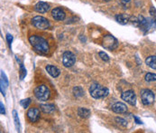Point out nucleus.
Instances as JSON below:
<instances>
[{
    "instance_id": "nucleus-1",
    "label": "nucleus",
    "mask_w": 156,
    "mask_h": 133,
    "mask_svg": "<svg viewBox=\"0 0 156 133\" xmlns=\"http://www.w3.org/2000/svg\"><path fill=\"white\" fill-rule=\"evenodd\" d=\"M29 42L36 52L40 54H48L49 44L44 38L39 35H32L29 37Z\"/></svg>"
},
{
    "instance_id": "nucleus-2",
    "label": "nucleus",
    "mask_w": 156,
    "mask_h": 133,
    "mask_svg": "<svg viewBox=\"0 0 156 133\" xmlns=\"http://www.w3.org/2000/svg\"><path fill=\"white\" fill-rule=\"evenodd\" d=\"M89 93L94 99H102L108 95L109 91L106 87H103L98 83H93L89 88Z\"/></svg>"
},
{
    "instance_id": "nucleus-3",
    "label": "nucleus",
    "mask_w": 156,
    "mask_h": 133,
    "mask_svg": "<svg viewBox=\"0 0 156 133\" xmlns=\"http://www.w3.org/2000/svg\"><path fill=\"white\" fill-rule=\"evenodd\" d=\"M50 95H51L50 90L44 84L39 85L34 89V96L36 97L37 100L41 102L47 101L50 98Z\"/></svg>"
},
{
    "instance_id": "nucleus-4",
    "label": "nucleus",
    "mask_w": 156,
    "mask_h": 133,
    "mask_svg": "<svg viewBox=\"0 0 156 133\" xmlns=\"http://www.w3.org/2000/svg\"><path fill=\"white\" fill-rule=\"evenodd\" d=\"M140 96H141V100L144 105H151L154 103L155 100L154 93L151 90H148V89L142 90L140 92Z\"/></svg>"
},
{
    "instance_id": "nucleus-5",
    "label": "nucleus",
    "mask_w": 156,
    "mask_h": 133,
    "mask_svg": "<svg viewBox=\"0 0 156 133\" xmlns=\"http://www.w3.org/2000/svg\"><path fill=\"white\" fill-rule=\"evenodd\" d=\"M32 23L33 24L38 28V29H42V30H44V29H47L49 28L50 26V23H49V20L46 19L44 17H40V16H37V17H34L32 20Z\"/></svg>"
},
{
    "instance_id": "nucleus-6",
    "label": "nucleus",
    "mask_w": 156,
    "mask_h": 133,
    "mask_svg": "<svg viewBox=\"0 0 156 133\" xmlns=\"http://www.w3.org/2000/svg\"><path fill=\"white\" fill-rule=\"evenodd\" d=\"M118 42L116 40V38H115L111 35H107L104 39H103V46L108 49V50H114L117 47Z\"/></svg>"
},
{
    "instance_id": "nucleus-7",
    "label": "nucleus",
    "mask_w": 156,
    "mask_h": 133,
    "mask_svg": "<svg viewBox=\"0 0 156 133\" xmlns=\"http://www.w3.org/2000/svg\"><path fill=\"white\" fill-rule=\"evenodd\" d=\"M121 98L123 101L126 102L132 106L136 105V95L133 90H128L126 91H124L121 95Z\"/></svg>"
},
{
    "instance_id": "nucleus-8",
    "label": "nucleus",
    "mask_w": 156,
    "mask_h": 133,
    "mask_svg": "<svg viewBox=\"0 0 156 133\" xmlns=\"http://www.w3.org/2000/svg\"><path fill=\"white\" fill-rule=\"evenodd\" d=\"M76 63V57L71 52H64L62 54V65L65 67H71Z\"/></svg>"
},
{
    "instance_id": "nucleus-9",
    "label": "nucleus",
    "mask_w": 156,
    "mask_h": 133,
    "mask_svg": "<svg viewBox=\"0 0 156 133\" xmlns=\"http://www.w3.org/2000/svg\"><path fill=\"white\" fill-rule=\"evenodd\" d=\"M51 16H52V17L55 20H57V21H62V20H64V18L66 17V14H65V12L62 8L55 7L51 11Z\"/></svg>"
},
{
    "instance_id": "nucleus-10",
    "label": "nucleus",
    "mask_w": 156,
    "mask_h": 133,
    "mask_svg": "<svg viewBox=\"0 0 156 133\" xmlns=\"http://www.w3.org/2000/svg\"><path fill=\"white\" fill-rule=\"evenodd\" d=\"M40 117V110L38 108H31L27 111V118L31 122H35Z\"/></svg>"
},
{
    "instance_id": "nucleus-11",
    "label": "nucleus",
    "mask_w": 156,
    "mask_h": 133,
    "mask_svg": "<svg viewBox=\"0 0 156 133\" xmlns=\"http://www.w3.org/2000/svg\"><path fill=\"white\" fill-rule=\"evenodd\" d=\"M112 111L115 113H126L127 111V107L125 103L123 102H115V104L112 105Z\"/></svg>"
},
{
    "instance_id": "nucleus-12",
    "label": "nucleus",
    "mask_w": 156,
    "mask_h": 133,
    "mask_svg": "<svg viewBox=\"0 0 156 133\" xmlns=\"http://www.w3.org/2000/svg\"><path fill=\"white\" fill-rule=\"evenodd\" d=\"M34 9L36 12L40 13V14H44V13H46L49 9H50V5L45 3V2H38L35 6H34Z\"/></svg>"
},
{
    "instance_id": "nucleus-13",
    "label": "nucleus",
    "mask_w": 156,
    "mask_h": 133,
    "mask_svg": "<svg viewBox=\"0 0 156 133\" xmlns=\"http://www.w3.org/2000/svg\"><path fill=\"white\" fill-rule=\"evenodd\" d=\"M46 71L53 78H57L60 75V73H61L60 70L57 67L53 66V65H47L46 66Z\"/></svg>"
},
{
    "instance_id": "nucleus-14",
    "label": "nucleus",
    "mask_w": 156,
    "mask_h": 133,
    "mask_svg": "<svg viewBox=\"0 0 156 133\" xmlns=\"http://www.w3.org/2000/svg\"><path fill=\"white\" fill-rule=\"evenodd\" d=\"M7 86H8V80H7L5 72L3 71H1V92L4 96L5 95V91L4 90V87L7 88Z\"/></svg>"
},
{
    "instance_id": "nucleus-15",
    "label": "nucleus",
    "mask_w": 156,
    "mask_h": 133,
    "mask_svg": "<svg viewBox=\"0 0 156 133\" xmlns=\"http://www.w3.org/2000/svg\"><path fill=\"white\" fill-rule=\"evenodd\" d=\"M115 20L117 21L118 24L125 25L129 21V17L126 14H119V15L115 16Z\"/></svg>"
},
{
    "instance_id": "nucleus-16",
    "label": "nucleus",
    "mask_w": 156,
    "mask_h": 133,
    "mask_svg": "<svg viewBox=\"0 0 156 133\" xmlns=\"http://www.w3.org/2000/svg\"><path fill=\"white\" fill-rule=\"evenodd\" d=\"M40 108L44 113H52L53 111H55V106L53 104H51V103L42 104L40 106Z\"/></svg>"
},
{
    "instance_id": "nucleus-17",
    "label": "nucleus",
    "mask_w": 156,
    "mask_h": 133,
    "mask_svg": "<svg viewBox=\"0 0 156 133\" xmlns=\"http://www.w3.org/2000/svg\"><path fill=\"white\" fill-rule=\"evenodd\" d=\"M145 64L154 70H156V56H149L146 60H145Z\"/></svg>"
},
{
    "instance_id": "nucleus-18",
    "label": "nucleus",
    "mask_w": 156,
    "mask_h": 133,
    "mask_svg": "<svg viewBox=\"0 0 156 133\" xmlns=\"http://www.w3.org/2000/svg\"><path fill=\"white\" fill-rule=\"evenodd\" d=\"M90 113H91L90 111H89V109H86V108H79V110H78L79 116L81 117V118H84V119L89 118V116H90Z\"/></svg>"
},
{
    "instance_id": "nucleus-19",
    "label": "nucleus",
    "mask_w": 156,
    "mask_h": 133,
    "mask_svg": "<svg viewBox=\"0 0 156 133\" xmlns=\"http://www.w3.org/2000/svg\"><path fill=\"white\" fill-rule=\"evenodd\" d=\"M13 118H14L16 129L17 131H20V122H19V118H18V115H17L16 111H13Z\"/></svg>"
},
{
    "instance_id": "nucleus-20",
    "label": "nucleus",
    "mask_w": 156,
    "mask_h": 133,
    "mask_svg": "<svg viewBox=\"0 0 156 133\" xmlns=\"http://www.w3.org/2000/svg\"><path fill=\"white\" fill-rule=\"evenodd\" d=\"M16 60H17V62H19V64H20V79H21V80H23V78H24L25 75H26V70H25V68L23 67V64L20 61V59H19L17 56H16Z\"/></svg>"
},
{
    "instance_id": "nucleus-21",
    "label": "nucleus",
    "mask_w": 156,
    "mask_h": 133,
    "mask_svg": "<svg viewBox=\"0 0 156 133\" xmlns=\"http://www.w3.org/2000/svg\"><path fill=\"white\" fill-rule=\"evenodd\" d=\"M73 93L76 97H82L84 95V91L83 89L80 86H76L73 88Z\"/></svg>"
},
{
    "instance_id": "nucleus-22",
    "label": "nucleus",
    "mask_w": 156,
    "mask_h": 133,
    "mask_svg": "<svg viewBox=\"0 0 156 133\" xmlns=\"http://www.w3.org/2000/svg\"><path fill=\"white\" fill-rule=\"evenodd\" d=\"M145 81L146 82H155L156 81V74L155 73H152V72H148L145 74V77H144Z\"/></svg>"
},
{
    "instance_id": "nucleus-23",
    "label": "nucleus",
    "mask_w": 156,
    "mask_h": 133,
    "mask_svg": "<svg viewBox=\"0 0 156 133\" xmlns=\"http://www.w3.org/2000/svg\"><path fill=\"white\" fill-rule=\"evenodd\" d=\"M20 104H21V106H22L23 108H24V109L28 108L29 105L31 104V99H30V98H27V99L22 100V101L20 102Z\"/></svg>"
},
{
    "instance_id": "nucleus-24",
    "label": "nucleus",
    "mask_w": 156,
    "mask_h": 133,
    "mask_svg": "<svg viewBox=\"0 0 156 133\" xmlns=\"http://www.w3.org/2000/svg\"><path fill=\"white\" fill-rule=\"evenodd\" d=\"M115 121H116L119 125H121V126H123V127H126V126L127 125L126 120L125 119H123V118L117 117V118H115Z\"/></svg>"
},
{
    "instance_id": "nucleus-25",
    "label": "nucleus",
    "mask_w": 156,
    "mask_h": 133,
    "mask_svg": "<svg viewBox=\"0 0 156 133\" xmlns=\"http://www.w3.org/2000/svg\"><path fill=\"white\" fill-rule=\"evenodd\" d=\"M98 55H99V57H100L103 61H105V62H108V61H109V56H108L105 52H99Z\"/></svg>"
},
{
    "instance_id": "nucleus-26",
    "label": "nucleus",
    "mask_w": 156,
    "mask_h": 133,
    "mask_svg": "<svg viewBox=\"0 0 156 133\" xmlns=\"http://www.w3.org/2000/svg\"><path fill=\"white\" fill-rule=\"evenodd\" d=\"M6 41H7L8 44H9V46L11 47V44H12V41H13V36L10 34L6 35Z\"/></svg>"
},
{
    "instance_id": "nucleus-27",
    "label": "nucleus",
    "mask_w": 156,
    "mask_h": 133,
    "mask_svg": "<svg viewBox=\"0 0 156 133\" xmlns=\"http://www.w3.org/2000/svg\"><path fill=\"white\" fill-rule=\"evenodd\" d=\"M0 109H1V114L2 115H5V106H4L3 102H0Z\"/></svg>"
},
{
    "instance_id": "nucleus-28",
    "label": "nucleus",
    "mask_w": 156,
    "mask_h": 133,
    "mask_svg": "<svg viewBox=\"0 0 156 133\" xmlns=\"http://www.w3.org/2000/svg\"><path fill=\"white\" fill-rule=\"evenodd\" d=\"M134 120H135V122H136L137 124H143L142 120H139L136 116H134Z\"/></svg>"
},
{
    "instance_id": "nucleus-29",
    "label": "nucleus",
    "mask_w": 156,
    "mask_h": 133,
    "mask_svg": "<svg viewBox=\"0 0 156 133\" xmlns=\"http://www.w3.org/2000/svg\"><path fill=\"white\" fill-rule=\"evenodd\" d=\"M123 1H124V2H129L130 0H123Z\"/></svg>"
},
{
    "instance_id": "nucleus-30",
    "label": "nucleus",
    "mask_w": 156,
    "mask_h": 133,
    "mask_svg": "<svg viewBox=\"0 0 156 133\" xmlns=\"http://www.w3.org/2000/svg\"><path fill=\"white\" fill-rule=\"evenodd\" d=\"M104 1H107L108 2V1H110V0H104Z\"/></svg>"
}]
</instances>
